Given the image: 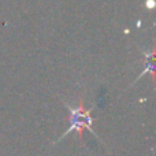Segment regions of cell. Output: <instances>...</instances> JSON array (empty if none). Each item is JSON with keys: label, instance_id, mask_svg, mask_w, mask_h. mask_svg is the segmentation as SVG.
<instances>
[{"label": "cell", "instance_id": "cell-1", "mask_svg": "<svg viewBox=\"0 0 156 156\" xmlns=\"http://www.w3.org/2000/svg\"><path fill=\"white\" fill-rule=\"evenodd\" d=\"M67 108L70 110V112H71V121H70L71 125H70V127L67 129V132L65 133V136L69 134L70 132H73V130H78V132H81L83 127L89 129L92 133H93V130H92L93 119H92L90 112H89V111L83 110L82 105H78V107L67 105Z\"/></svg>", "mask_w": 156, "mask_h": 156}]
</instances>
